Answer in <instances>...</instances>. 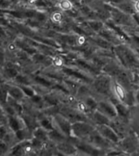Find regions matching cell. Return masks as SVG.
Here are the masks:
<instances>
[{"mask_svg":"<svg viewBox=\"0 0 139 156\" xmlns=\"http://www.w3.org/2000/svg\"><path fill=\"white\" fill-rule=\"evenodd\" d=\"M116 92L118 93V95H119V97L121 98V99H124V93L122 92V90L119 87H116Z\"/></svg>","mask_w":139,"mask_h":156,"instance_id":"cell-35","label":"cell"},{"mask_svg":"<svg viewBox=\"0 0 139 156\" xmlns=\"http://www.w3.org/2000/svg\"><path fill=\"white\" fill-rule=\"evenodd\" d=\"M112 1H114V2H120L122 0H112Z\"/></svg>","mask_w":139,"mask_h":156,"instance_id":"cell-45","label":"cell"},{"mask_svg":"<svg viewBox=\"0 0 139 156\" xmlns=\"http://www.w3.org/2000/svg\"><path fill=\"white\" fill-rule=\"evenodd\" d=\"M75 63H77V65L80 66V67H82L83 68L86 69V70L90 71V72H92V73H96V70H95L94 68H92L91 66L89 65V64H87L86 63H85L84 61H82V60H76Z\"/></svg>","mask_w":139,"mask_h":156,"instance_id":"cell-12","label":"cell"},{"mask_svg":"<svg viewBox=\"0 0 139 156\" xmlns=\"http://www.w3.org/2000/svg\"><path fill=\"white\" fill-rule=\"evenodd\" d=\"M34 79H35V80H36L37 82L39 83L40 85H45V86H50V85H51V83L49 82L48 80H45V79L40 77V76H36Z\"/></svg>","mask_w":139,"mask_h":156,"instance_id":"cell-20","label":"cell"},{"mask_svg":"<svg viewBox=\"0 0 139 156\" xmlns=\"http://www.w3.org/2000/svg\"><path fill=\"white\" fill-rule=\"evenodd\" d=\"M133 38H134V40L135 41H136L137 43L138 44V46H139V37H137V36H134V37H133Z\"/></svg>","mask_w":139,"mask_h":156,"instance_id":"cell-42","label":"cell"},{"mask_svg":"<svg viewBox=\"0 0 139 156\" xmlns=\"http://www.w3.org/2000/svg\"><path fill=\"white\" fill-rule=\"evenodd\" d=\"M16 136L19 139H24V136H25V133H24V131H22V130H18V131L16 132Z\"/></svg>","mask_w":139,"mask_h":156,"instance_id":"cell-34","label":"cell"},{"mask_svg":"<svg viewBox=\"0 0 139 156\" xmlns=\"http://www.w3.org/2000/svg\"><path fill=\"white\" fill-rule=\"evenodd\" d=\"M95 89L99 93L107 94L110 90V80L107 77H101L95 82Z\"/></svg>","mask_w":139,"mask_h":156,"instance_id":"cell-2","label":"cell"},{"mask_svg":"<svg viewBox=\"0 0 139 156\" xmlns=\"http://www.w3.org/2000/svg\"><path fill=\"white\" fill-rule=\"evenodd\" d=\"M54 89H57V90H61V91H63V92H65V93H68V91L64 89L63 87H62V86H60V85H55V87H54Z\"/></svg>","mask_w":139,"mask_h":156,"instance_id":"cell-40","label":"cell"},{"mask_svg":"<svg viewBox=\"0 0 139 156\" xmlns=\"http://www.w3.org/2000/svg\"><path fill=\"white\" fill-rule=\"evenodd\" d=\"M34 135H35V136H36L37 139H39V140H46V133H45V132H44L43 130H41V129L37 130V131L35 132Z\"/></svg>","mask_w":139,"mask_h":156,"instance_id":"cell-16","label":"cell"},{"mask_svg":"<svg viewBox=\"0 0 139 156\" xmlns=\"http://www.w3.org/2000/svg\"><path fill=\"white\" fill-rule=\"evenodd\" d=\"M137 100L139 101V93H138V94H137Z\"/></svg>","mask_w":139,"mask_h":156,"instance_id":"cell-46","label":"cell"},{"mask_svg":"<svg viewBox=\"0 0 139 156\" xmlns=\"http://www.w3.org/2000/svg\"><path fill=\"white\" fill-rule=\"evenodd\" d=\"M16 80L20 84H29V80H27L26 77H24L23 76H17Z\"/></svg>","mask_w":139,"mask_h":156,"instance_id":"cell-26","label":"cell"},{"mask_svg":"<svg viewBox=\"0 0 139 156\" xmlns=\"http://www.w3.org/2000/svg\"><path fill=\"white\" fill-rule=\"evenodd\" d=\"M86 105H87L90 108H91V109H94L95 107H97V103H96L92 98H88V99L86 100Z\"/></svg>","mask_w":139,"mask_h":156,"instance_id":"cell-25","label":"cell"},{"mask_svg":"<svg viewBox=\"0 0 139 156\" xmlns=\"http://www.w3.org/2000/svg\"><path fill=\"white\" fill-rule=\"evenodd\" d=\"M18 44H19V46H20V47H21L24 51H26V52H28V53L34 54L36 52V50H34V49L33 48H30V47H29V46H25V45L22 44L21 42H20V43L18 42Z\"/></svg>","mask_w":139,"mask_h":156,"instance_id":"cell-22","label":"cell"},{"mask_svg":"<svg viewBox=\"0 0 139 156\" xmlns=\"http://www.w3.org/2000/svg\"><path fill=\"white\" fill-rule=\"evenodd\" d=\"M107 25H108V26H109L110 28H112V29H114L115 31L116 32L117 34H119V36H121L122 37H124V38L126 39V40H129V37L127 36L126 34H124V32L122 31L121 29H119V27L116 26V25H115V24H113V23H112V22H108V23H107Z\"/></svg>","mask_w":139,"mask_h":156,"instance_id":"cell-9","label":"cell"},{"mask_svg":"<svg viewBox=\"0 0 139 156\" xmlns=\"http://www.w3.org/2000/svg\"><path fill=\"white\" fill-rule=\"evenodd\" d=\"M100 46H102V47H105V48H107V47H109L110 44L108 42H107L106 41H103V40H98V41H96Z\"/></svg>","mask_w":139,"mask_h":156,"instance_id":"cell-33","label":"cell"},{"mask_svg":"<svg viewBox=\"0 0 139 156\" xmlns=\"http://www.w3.org/2000/svg\"><path fill=\"white\" fill-rule=\"evenodd\" d=\"M78 149H80L81 151H85L86 153L90 154H98L97 151H95L94 149H92L90 146H86V145H80L78 146Z\"/></svg>","mask_w":139,"mask_h":156,"instance_id":"cell-14","label":"cell"},{"mask_svg":"<svg viewBox=\"0 0 139 156\" xmlns=\"http://www.w3.org/2000/svg\"><path fill=\"white\" fill-rule=\"evenodd\" d=\"M57 121H58L59 124V126H60V128L62 129V130H63L66 134L69 135L71 132V126L70 124H69V123L66 121V120H64L63 119H62V118H57Z\"/></svg>","mask_w":139,"mask_h":156,"instance_id":"cell-6","label":"cell"},{"mask_svg":"<svg viewBox=\"0 0 139 156\" xmlns=\"http://www.w3.org/2000/svg\"><path fill=\"white\" fill-rule=\"evenodd\" d=\"M89 24H90V26L93 29H94V30H98V29H99L102 25V23H100V22H98V21L90 22Z\"/></svg>","mask_w":139,"mask_h":156,"instance_id":"cell-23","label":"cell"},{"mask_svg":"<svg viewBox=\"0 0 139 156\" xmlns=\"http://www.w3.org/2000/svg\"><path fill=\"white\" fill-rule=\"evenodd\" d=\"M117 54H118L119 58L121 59L122 62L125 65H127V64L133 65L134 63H136V60H135V58L133 55V54L130 51H128L127 49L123 48V47H118Z\"/></svg>","mask_w":139,"mask_h":156,"instance_id":"cell-1","label":"cell"},{"mask_svg":"<svg viewBox=\"0 0 139 156\" xmlns=\"http://www.w3.org/2000/svg\"><path fill=\"white\" fill-rule=\"evenodd\" d=\"M41 124L46 129H48V130H53V127H52L51 122L49 121L48 119H43V120H41Z\"/></svg>","mask_w":139,"mask_h":156,"instance_id":"cell-21","label":"cell"},{"mask_svg":"<svg viewBox=\"0 0 139 156\" xmlns=\"http://www.w3.org/2000/svg\"><path fill=\"white\" fill-rule=\"evenodd\" d=\"M6 73H7V75L10 77H14L16 76L17 75V72L16 69H14L13 68H7V70H6Z\"/></svg>","mask_w":139,"mask_h":156,"instance_id":"cell-24","label":"cell"},{"mask_svg":"<svg viewBox=\"0 0 139 156\" xmlns=\"http://www.w3.org/2000/svg\"><path fill=\"white\" fill-rule=\"evenodd\" d=\"M94 140L95 143L98 144L99 146H105V145H107V141H105L103 138H102L101 136H98V135H94Z\"/></svg>","mask_w":139,"mask_h":156,"instance_id":"cell-17","label":"cell"},{"mask_svg":"<svg viewBox=\"0 0 139 156\" xmlns=\"http://www.w3.org/2000/svg\"><path fill=\"white\" fill-rule=\"evenodd\" d=\"M74 31L76 33H77V34H85V33L83 31L82 29H80V28H77V27H74Z\"/></svg>","mask_w":139,"mask_h":156,"instance_id":"cell-39","label":"cell"},{"mask_svg":"<svg viewBox=\"0 0 139 156\" xmlns=\"http://www.w3.org/2000/svg\"><path fill=\"white\" fill-rule=\"evenodd\" d=\"M24 119H25V122H26L28 127L30 128V129H32V128L34 129V127H35V124H34V120L32 119H30V118H29V117H25Z\"/></svg>","mask_w":139,"mask_h":156,"instance_id":"cell-28","label":"cell"},{"mask_svg":"<svg viewBox=\"0 0 139 156\" xmlns=\"http://www.w3.org/2000/svg\"><path fill=\"white\" fill-rule=\"evenodd\" d=\"M33 146L34 147H37V148H38L39 146H41V142L39 141V139H37V137L35 139H34V141H33Z\"/></svg>","mask_w":139,"mask_h":156,"instance_id":"cell-37","label":"cell"},{"mask_svg":"<svg viewBox=\"0 0 139 156\" xmlns=\"http://www.w3.org/2000/svg\"><path fill=\"white\" fill-rule=\"evenodd\" d=\"M94 119L95 121L97 122L98 124H108V119L103 115L100 114V113H95L94 114Z\"/></svg>","mask_w":139,"mask_h":156,"instance_id":"cell-10","label":"cell"},{"mask_svg":"<svg viewBox=\"0 0 139 156\" xmlns=\"http://www.w3.org/2000/svg\"><path fill=\"white\" fill-rule=\"evenodd\" d=\"M37 19H38L39 20H45V16L42 14H39L38 16H37Z\"/></svg>","mask_w":139,"mask_h":156,"instance_id":"cell-41","label":"cell"},{"mask_svg":"<svg viewBox=\"0 0 139 156\" xmlns=\"http://www.w3.org/2000/svg\"><path fill=\"white\" fill-rule=\"evenodd\" d=\"M34 58V60L37 61V63H46V61H48V59H47L46 57H45V56L42 55H39V54L35 55Z\"/></svg>","mask_w":139,"mask_h":156,"instance_id":"cell-18","label":"cell"},{"mask_svg":"<svg viewBox=\"0 0 139 156\" xmlns=\"http://www.w3.org/2000/svg\"><path fill=\"white\" fill-rule=\"evenodd\" d=\"M59 147L60 149V151H64L67 154H72L75 151V150L73 149V146L68 145V144H61Z\"/></svg>","mask_w":139,"mask_h":156,"instance_id":"cell-13","label":"cell"},{"mask_svg":"<svg viewBox=\"0 0 139 156\" xmlns=\"http://www.w3.org/2000/svg\"><path fill=\"white\" fill-rule=\"evenodd\" d=\"M45 100H46V102H48L49 104L56 105L57 103H58V101H57L55 98H51V97H48V96L45 97Z\"/></svg>","mask_w":139,"mask_h":156,"instance_id":"cell-27","label":"cell"},{"mask_svg":"<svg viewBox=\"0 0 139 156\" xmlns=\"http://www.w3.org/2000/svg\"><path fill=\"white\" fill-rule=\"evenodd\" d=\"M3 134H4V129H1V136H2V137H3Z\"/></svg>","mask_w":139,"mask_h":156,"instance_id":"cell-43","label":"cell"},{"mask_svg":"<svg viewBox=\"0 0 139 156\" xmlns=\"http://www.w3.org/2000/svg\"><path fill=\"white\" fill-rule=\"evenodd\" d=\"M112 102L114 103L115 106H116V107L118 113H119V114L121 116L125 117V118H126V117L128 116V113H129L128 110H127L126 108L124 107V106H122L120 103H119V102H117V101H116L115 99H112Z\"/></svg>","mask_w":139,"mask_h":156,"instance_id":"cell-8","label":"cell"},{"mask_svg":"<svg viewBox=\"0 0 139 156\" xmlns=\"http://www.w3.org/2000/svg\"><path fill=\"white\" fill-rule=\"evenodd\" d=\"M73 129L77 136H85L88 133H90L92 128L85 124H75L73 126Z\"/></svg>","mask_w":139,"mask_h":156,"instance_id":"cell-3","label":"cell"},{"mask_svg":"<svg viewBox=\"0 0 139 156\" xmlns=\"http://www.w3.org/2000/svg\"><path fill=\"white\" fill-rule=\"evenodd\" d=\"M127 99H126V102L129 105H133L134 102V96H133V94L132 93H129L128 95H127Z\"/></svg>","mask_w":139,"mask_h":156,"instance_id":"cell-29","label":"cell"},{"mask_svg":"<svg viewBox=\"0 0 139 156\" xmlns=\"http://www.w3.org/2000/svg\"><path fill=\"white\" fill-rule=\"evenodd\" d=\"M37 40H38V41H42L43 43H46L48 44V45H51V46H56V44L54 42V41H51V40H44L43 38H41V37H36Z\"/></svg>","mask_w":139,"mask_h":156,"instance_id":"cell-32","label":"cell"},{"mask_svg":"<svg viewBox=\"0 0 139 156\" xmlns=\"http://www.w3.org/2000/svg\"><path fill=\"white\" fill-rule=\"evenodd\" d=\"M100 131H101V133H102L103 136H105L107 138L111 139L112 141H115V142L118 141V137H117L116 134L114 132L112 131L111 129H109V128L105 126L101 127L100 128Z\"/></svg>","mask_w":139,"mask_h":156,"instance_id":"cell-4","label":"cell"},{"mask_svg":"<svg viewBox=\"0 0 139 156\" xmlns=\"http://www.w3.org/2000/svg\"><path fill=\"white\" fill-rule=\"evenodd\" d=\"M21 90L24 91L27 95H29V96H34V91L31 89H29L28 87H24V86H22Z\"/></svg>","mask_w":139,"mask_h":156,"instance_id":"cell-31","label":"cell"},{"mask_svg":"<svg viewBox=\"0 0 139 156\" xmlns=\"http://www.w3.org/2000/svg\"><path fill=\"white\" fill-rule=\"evenodd\" d=\"M137 8H138V9H139V2H138V3H137Z\"/></svg>","mask_w":139,"mask_h":156,"instance_id":"cell-47","label":"cell"},{"mask_svg":"<svg viewBox=\"0 0 139 156\" xmlns=\"http://www.w3.org/2000/svg\"><path fill=\"white\" fill-rule=\"evenodd\" d=\"M121 8L124 10L125 12H129V13H134V9H133V7L131 6H129V5H123L121 6Z\"/></svg>","mask_w":139,"mask_h":156,"instance_id":"cell-30","label":"cell"},{"mask_svg":"<svg viewBox=\"0 0 139 156\" xmlns=\"http://www.w3.org/2000/svg\"><path fill=\"white\" fill-rule=\"evenodd\" d=\"M50 136H51V138L55 139V140H57V141H59V140H62V139L63 138V136H62L60 133H59L56 130H53V131L51 132V133H50Z\"/></svg>","mask_w":139,"mask_h":156,"instance_id":"cell-19","label":"cell"},{"mask_svg":"<svg viewBox=\"0 0 139 156\" xmlns=\"http://www.w3.org/2000/svg\"><path fill=\"white\" fill-rule=\"evenodd\" d=\"M134 18H135V20H136V21L139 24V16H134Z\"/></svg>","mask_w":139,"mask_h":156,"instance_id":"cell-44","label":"cell"},{"mask_svg":"<svg viewBox=\"0 0 139 156\" xmlns=\"http://www.w3.org/2000/svg\"><path fill=\"white\" fill-rule=\"evenodd\" d=\"M63 72H64L66 74H68V75L69 76H75V77L81 79V80H85V81H90V80H89L86 76H83L82 74H80V73H78V72H76V71L74 70L69 69V68H63Z\"/></svg>","mask_w":139,"mask_h":156,"instance_id":"cell-7","label":"cell"},{"mask_svg":"<svg viewBox=\"0 0 139 156\" xmlns=\"http://www.w3.org/2000/svg\"><path fill=\"white\" fill-rule=\"evenodd\" d=\"M100 108H101V110H102L105 113H107V115H109L111 116H116V111L114 110V108L112 107H111V106L107 104V103L101 102V103H100Z\"/></svg>","mask_w":139,"mask_h":156,"instance_id":"cell-5","label":"cell"},{"mask_svg":"<svg viewBox=\"0 0 139 156\" xmlns=\"http://www.w3.org/2000/svg\"><path fill=\"white\" fill-rule=\"evenodd\" d=\"M9 93L12 96H13V98H16V99L22 98V92L18 88H11L9 90Z\"/></svg>","mask_w":139,"mask_h":156,"instance_id":"cell-11","label":"cell"},{"mask_svg":"<svg viewBox=\"0 0 139 156\" xmlns=\"http://www.w3.org/2000/svg\"><path fill=\"white\" fill-rule=\"evenodd\" d=\"M32 101L34 102H36V103H38L39 102H41V97H39L37 95L32 96Z\"/></svg>","mask_w":139,"mask_h":156,"instance_id":"cell-38","label":"cell"},{"mask_svg":"<svg viewBox=\"0 0 139 156\" xmlns=\"http://www.w3.org/2000/svg\"><path fill=\"white\" fill-rule=\"evenodd\" d=\"M101 36H102L104 38L107 39V40H111L112 39V37H111V35H110L107 32H101Z\"/></svg>","mask_w":139,"mask_h":156,"instance_id":"cell-36","label":"cell"},{"mask_svg":"<svg viewBox=\"0 0 139 156\" xmlns=\"http://www.w3.org/2000/svg\"><path fill=\"white\" fill-rule=\"evenodd\" d=\"M9 123L10 125L12 127V129L14 130V131L17 132L18 130H20V125L19 123L17 121L16 119L13 118V117H10L9 118Z\"/></svg>","mask_w":139,"mask_h":156,"instance_id":"cell-15","label":"cell"}]
</instances>
